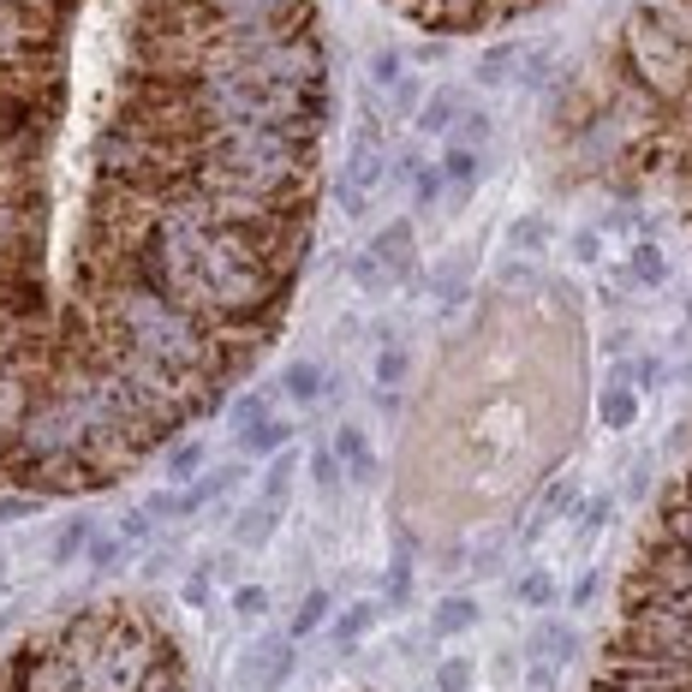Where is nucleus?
Instances as JSON below:
<instances>
[{
  "instance_id": "nucleus-6",
  "label": "nucleus",
  "mask_w": 692,
  "mask_h": 692,
  "mask_svg": "<svg viewBox=\"0 0 692 692\" xmlns=\"http://www.w3.org/2000/svg\"><path fill=\"white\" fill-rule=\"evenodd\" d=\"M597 418L609 424V430H627V424L639 418V400H633V388H627V376H615V388L597 400Z\"/></svg>"
},
{
  "instance_id": "nucleus-16",
  "label": "nucleus",
  "mask_w": 692,
  "mask_h": 692,
  "mask_svg": "<svg viewBox=\"0 0 692 692\" xmlns=\"http://www.w3.org/2000/svg\"><path fill=\"white\" fill-rule=\"evenodd\" d=\"M627 269H633V281L657 287L663 275H669V263H663V251H657V245H633V257H627Z\"/></svg>"
},
{
  "instance_id": "nucleus-20",
  "label": "nucleus",
  "mask_w": 692,
  "mask_h": 692,
  "mask_svg": "<svg viewBox=\"0 0 692 692\" xmlns=\"http://www.w3.org/2000/svg\"><path fill=\"white\" fill-rule=\"evenodd\" d=\"M436 692H472V663L448 657L442 669H436Z\"/></svg>"
},
{
  "instance_id": "nucleus-19",
  "label": "nucleus",
  "mask_w": 692,
  "mask_h": 692,
  "mask_svg": "<svg viewBox=\"0 0 692 692\" xmlns=\"http://www.w3.org/2000/svg\"><path fill=\"white\" fill-rule=\"evenodd\" d=\"M508 78H513V48H489L477 60V84H508Z\"/></svg>"
},
{
  "instance_id": "nucleus-26",
  "label": "nucleus",
  "mask_w": 692,
  "mask_h": 692,
  "mask_svg": "<svg viewBox=\"0 0 692 692\" xmlns=\"http://www.w3.org/2000/svg\"><path fill=\"white\" fill-rule=\"evenodd\" d=\"M233 609H239V615H263V609H269V591H263V585H239Z\"/></svg>"
},
{
  "instance_id": "nucleus-5",
  "label": "nucleus",
  "mask_w": 692,
  "mask_h": 692,
  "mask_svg": "<svg viewBox=\"0 0 692 692\" xmlns=\"http://www.w3.org/2000/svg\"><path fill=\"white\" fill-rule=\"evenodd\" d=\"M281 513H287V508H275V501H263V496H257L245 513H239V544H251V549L269 544L275 525H281Z\"/></svg>"
},
{
  "instance_id": "nucleus-24",
  "label": "nucleus",
  "mask_w": 692,
  "mask_h": 692,
  "mask_svg": "<svg viewBox=\"0 0 692 692\" xmlns=\"http://www.w3.org/2000/svg\"><path fill=\"white\" fill-rule=\"evenodd\" d=\"M90 561H96V568H120L125 544H120V537H90Z\"/></svg>"
},
{
  "instance_id": "nucleus-14",
  "label": "nucleus",
  "mask_w": 692,
  "mask_h": 692,
  "mask_svg": "<svg viewBox=\"0 0 692 692\" xmlns=\"http://www.w3.org/2000/svg\"><path fill=\"white\" fill-rule=\"evenodd\" d=\"M204 460H209V448H204V442H173L161 465H168V477H173V484H185V477H197V472H204Z\"/></svg>"
},
{
  "instance_id": "nucleus-9",
  "label": "nucleus",
  "mask_w": 692,
  "mask_h": 692,
  "mask_svg": "<svg viewBox=\"0 0 692 692\" xmlns=\"http://www.w3.org/2000/svg\"><path fill=\"white\" fill-rule=\"evenodd\" d=\"M84 549H90V520H66L54 532V544H48V561H54V568H66V561H78Z\"/></svg>"
},
{
  "instance_id": "nucleus-11",
  "label": "nucleus",
  "mask_w": 692,
  "mask_h": 692,
  "mask_svg": "<svg viewBox=\"0 0 692 692\" xmlns=\"http://www.w3.org/2000/svg\"><path fill=\"white\" fill-rule=\"evenodd\" d=\"M430 627H436V633H472V627H477V603L472 597H442V603H436V615H430Z\"/></svg>"
},
{
  "instance_id": "nucleus-17",
  "label": "nucleus",
  "mask_w": 692,
  "mask_h": 692,
  "mask_svg": "<svg viewBox=\"0 0 692 692\" xmlns=\"http://www.w3.org/2000/svg\"><path fill=\"white\" fill-rule=\"evenodd\" d=\"M513 597H520L525 609H549V603H556V579L537 568V573H525V579H520V591H513Z\"/></svg>"
},
{
  "instance_id": "nucleus-4",
  "label": "nucleus",
  "mask_w": 692,
  "mask_h": 692,
  "mask_svg": "<svg viewBox=\"0 0 692 692\" xmlns=\"http://www.w3.org/2000/svg\"><path fill=\"white\" fill-rule=\"evenodd\" d=\"M287 442H293V418H263V424H251V430H239V448H245L251 460L287 454Z\"/></svg>"
},
{
  "instance_id": "nucleus-15",
  "label": "nucleus",
  "mask_w": 692,
  "mask_h": 692,
  "mask_svg": "<svg viewBox=\"0 0 692 692\" xmlns=\"http://www.w3.org/2000/svg\"><path fill=\"white\" fill-rule=\"evenodd\" d=\"M442 180L454 185V192H465V185L477 180V149H472V144H454V149L442 156Z\"/></svg>"
},
{
  "instance_id": "nucleus-22",
  "label": "nucleus",
  "mask_w": 692,
  "mask_h": 692,
  "mask_svg": "<svg viewBox=\"0 0 692 692\" xmlns=\"http://www.w3.org/2000/svg\"><path fill=\"white\" fill-rule=\"evenodd\" d=\"M400 376H406V347H383V352H376V383L394 388Z\"/></svg>"
},
{
  "instance_id": "nucleus-25",
  "label": "nucleus",
  "mask_w": 692,
  "mask_h": 692,
  "mask_svg": "<svg viewBox=\"0 0 692 692\" xmlns=\"http://www.w3.org/2000/svg\"><path fill=\"white\" fill-rule=\"evenodd\" d=\"M371 78H376V84H388V90H394V84L406 78V72H400V54H388V48H383V54L371 60Z\"/></svg>"
},
{
  "instance_id": "nucleus-21",
  "label": "nucleus",
  "mask_w": 692,
  "mask_h": 692,
  "mask_svg": "<svg viewBox=\"0 0 692 692\" xmlns=\"http://www.w3.org/2000/svg\"><path fill=\"white\" fill-rule=\"evenodd\" d=\"M311 477H317V489H341V460H335V448H317L311 454Z\"/></svg>"
},
{
  "instance_id": "nucleus-8",
  "label": "nucleus",
  "mask_w": 692,
  "mask_h": 692,
  "mask_svg": "<svg viewBox=\"0 0 692 692\" xmlns=\"http://www.w3.org/2000/svg\"><path fill=\"white\" fill-rule=\"evenodd\" d=\"M323 388H329V383H323V371L311 359H299V364H287V371H281V394L305 400V406H311V400H323Z\"/></svg>"
},
{
  "instance_id": "nucleus-10",
  "label": "nucleus",
  "mask_w": 692,
  "mask_h": 692,
  "mask_svg": "<svg viewBox=\"0 0 692 692\" xmlns=\"http://www.w3.org/2000/svg\"><path fill=\"white\" fill-rule=\"evenodd\" d=\"M465 114H460V96L454 90H442V96H430V102H424V114H418V132L424 137H436V132H454Z\"/></svg>"
},
{
  "instance_id": "nucleus-7",
  "label": "nucleus",
  "mask_w": 692,
  "mask_h": 692,
  "mask_svg": "<svg viewBox=\"0 0 692 692\" xmlns=\"http://www.w3.org/2000/svg\"><path fill=\"white\" fill-rule=\"evenodd\" d=\"M376 621H383V609H376V603H347V609L335 615V645H359Z\"/></svg>"
},
{
  "instance_id": "nucleus-3",
  "label": "nucleus",
  "mask_w": 692,
  "mask_h": 692,
  "mask_svg": "<svg viewBox=\"0 0 692 692\" xmlns=\"http://www.w3.org/2000/svg\"><path fill=\"white\" fill-rule=\"evenodd\" d=\"M329 448H335V460H341L347 484H371L376 477V448H371V436H364L359 424H341Z\"/></svg>"
},
{
  "instance_id": "nucleus-18",
  "label": "nucleus",
  "mask_w": 692,
  "mask_h": 692,
  "mask_svg": "<svg viewBox=\"0 0 692 692\" xmlns=\"http://www.w3.org/2000/svg\"><path fill=\"white\" fill-rule=\"evenodd\" d=\"M263 418H275V412H269V388H251V394L233 406V430H251V424H263Z\"/></svg>"
},
{
  "instance_id": "nucleus-1",
  "label": "nucleus",
  "mask_w": 692,
  "mask_h": 692,
  "mask_svg": "<svg viewBox=\"0 0 692 692\" xmlns=\"http://www.w3.org/2000/svg\"><path fill=\"white\" fill-rule=\"evenodd\" d=\"M293 663H299L293 639H257V645L245 651V663H239V681L251 692H281L293 681Z\"/></svg>"
},
{
  "instance_id": "nucleus-23",
  "label": "nucleus",
  "mask_w": 692,
  "mask_h": 692,
  "mask_svg": "<svg viewBox=\"0 0 692 692\" xmlns=\"http://www.w3.org/2000/svg\"><path fill=\"white\" fill-rule=\"evenodd\" d=\"M549 239V221H537V216H525V221H513V245L520 251H532V245H544Z\"/></svg>"
},
{
  "instance_id": "nucleus-2",
  "label": "nucleus",
  "mask_w": 692,
  "mask_h": 692,
  "mask_svg": "<svg viewBox=\"0 0 692 692\" xmlns=\"http://www.w3.org/2000/svg\"><path fill=\"white\" fill-rule=\"evenodd\" d=\"M371 251H376V263L388 269V281H412V269H418V245H412V221H394V228H383L371 239Z\"/></svg>"
},
{
  "instance_id": "nucleus-12",
  "label": "nucleus",
  "mask_w": 692,
  "mask_h": 692,
  "mask_svg": "<svg viewBox=\"0 0 692 692\" xmlns=\"http://www.w3.org/2000/svg\"><path fill=\"white\" fill-rule=\"evenodd\" d=\"M347 275H352V281H359V287H364V293H376V299H383V293H394V281H388V269H383V263H376V251H371V245H364V251H352Z\"/></svg>"
},
{
  "instance_id": "nucleus-13",
  "label": "nucleus",
  "mask_w": 692,
  "mask_h": 692,
  "mask_svg": "<svg viewBox=\"0 0 692 692\" xmlns=\"http://www.w3.org/2000/svg\"><path fill=\"white\" fill-rule=\"evenodd\" d=\"M323 621H329V591H311V597H305V603H299V609H293V627H287V639H293V645H299V639H311V633H317Z\"/></svg>"
},
{
  "instance_id": "nucleus-27",
  "label": "nucleus",
  "mask_w": 692,
  "mask_h": 692,
  "mask_svg": "<svg viewBox=\"0 0 692 692\" xmlns=\"http://www.w3.org/2000/svg\"><path fill=\"white\" fill-rule=\"evenodd\" d=\"M0 585H7V561H0Z\"/></svg>"
}]
</instances>
